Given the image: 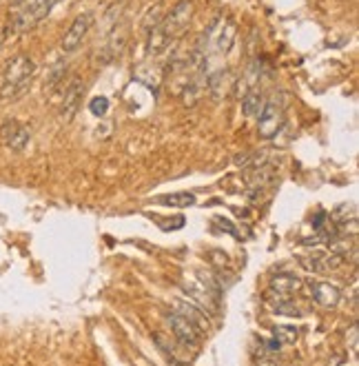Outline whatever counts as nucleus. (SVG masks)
<instances>
[{
    "label": "nucleus",
    "mask_w": 359,
    "mask_h": 366,
    "mask_svg": "<svg viewBox=\"0 0 359 366\" xmlns=\"http://www.w3.org/2000/svg\"><path fill=\"white\" fill-rule=\"evenodd\" d=\"M36 76V62L27 54H16L9 58L0 76V100L16 102L31 89Z\"/></svg>",
    "instance_id": "obj_1"
},
{
    "label": "nucleus",
    "mask_w": 359,
    "mask_h": 366,
    "mask_svg": "<svg viewBox=\"0 0 359 366\" xmlns=\"http://www.w3.org/2000/svg\"><path fill=\"white\" fill-rule=\"evenodd\" d=\"M196 14V5L193 0H180V3L166 14L158 24L156 29L166 38L169 43H175L177 38H182L189 27H191V20H193Z\"/></svg>",
    "instance_id": "obj_2"
},
{
    "label": "nucleus",
    "mask_w": 359,
    "mask_h": 366,
    "mask_svg": "<svg viewBox=\"0 0 359 366\" xmlns=\"http://www.w3.org/2000/svg\"><path fill=\"white\" fill-rule=\"evenodd\" d=\"M284 127V98L273 96L264 102V109L258 115V136L262 140H273Z\"/></svg>",
    "instance_id": "obj_3"
},
{
    "label": "nucleus",
    "mask_w": 359,
    "mask_h": 366,
    "mask_svg": "<svg viewBox=\"0 0 359 366\" xmlns=\"http://www.w3.org/2000/svg\"><path fill=\"white\" fill-rule=\"evenodd\" d=\"M94 22H96L94 11H82L80 16H75V20L69 24V29L65 31V36H62V41H60L62 54H73L75 49H80L87 34L91 31Z\"/></svg>",
    "instance_id": "obj_4"
},
{
    "label": "nucleus",
    "mask_w": 359,
    "mask_h": 366,
    "mask_svg": "<svg viewBox=\"0 0 359 366\" xmlns=\"http://www.w3.org/2000/svg\"><path fill=\"white\" fill-rule=\"evenodd\" d=\"M166 322H169V329L171 333L175 335V339L182 346H191V349H196L200 344V339H202V331L198 329V326L191 324L186 318H182L180 313H171L169 318H166Z\"/></svg>",
    "instance_id": "obj_5"
},
{
    "label": "nucleus",
    "mask_w": 359,
    "mask_h": 366,
    "mask_svg": "<svg viewBox=\"0 0 359 366\" xmlns=\"http://www.w3.org/2000/svg\"><path fill=\"white\" fill-rule=\"evenodd\" d=\"M29 138H31L29 127L18 122V120H5L3 125H0V140H3L9 149L22 151L29 145Z\"/></svg>",
    "instance_id": "obj_6"
},
{
    "label": "nucleus",
    "mask_w": 359,
    "mask_h": 366,
    "mask_svg": "<svg viewBox=\"0 0 359 366\" xmlns=\"http://www.w3.org/2000/svg\"><path fill=\"white\" fill-rule=\"evenodd\" d=\"M235 89V76L230 69H217L207 73V91L213 100H224L233 94Z\"/></svg>",
    "instance_id": "obj_7"
},
{
    "label": "nucleus",
    "mask_w": 359,
    "mask_h": 366,
    "mask_svg": "<svg viewBox=\"0 0 359 366\" xmlns=\"http://www.w3.org/2000/svg\"><path fill=\"white\" fill-rule=\"evenodd\" d=\"M302 289V280L293 273H277V276L271 278V284H268V295L277 300H291L295 293Z\"/></svg>",
    "instance_id": "obj_8"
},
{
    "label": "nucleus",
    "mask_w": 359,
    "mask_h": 366,
    "mask_svg": "<svg viewBox=\"0 0 359 366\" xmlns=\"http://www.w3.org/2000/svg\"><path fill=\"white\" fill-rule=\"evenodd\" d=\"M300 262L304 269H309L311 273H328V271H335L339 269L346 260L344 255H337V253H311V255H304L300 258Z\"/></svg>",
    "instance_id": "obj_9"
},
{
    "label": "nucleus",
    "mask_w": 359,
    "mask_h": 366,
    "mask_svg": "<svg viewBox=\"0 0 359 366\" xmlns=\"http://www.w3.org/2000/svg\"><path fill=\"white\" fill-rule=\"evenodd\" d=\"M309 289H311V295L313 300L324 309H335L342 300V291L337 289L335 284L330 282H309Z\"/></svg>",
    "instance_id": "obj_10"
},
{
    "label": "nucleus",
    "mask_w": 359,
    "mask_h": 366,
    "mask_svg": "<svg viewBox=\"0 0 359 366\" xmlns=\"http://www.w3.org/2000/svg\"><path fill=\"white\" fill-rule=\"evenodd\" d=\"M235 36H237V22L233 16H226L222 18L220 27H217V38H215V49L220 54H228L230 47L235 43Z\"/></svg>",
    "instance_id": "obj_11"
},
{
    "label": "nucleus",
    "mask_w": 359,
    "mask_h": 366,
    "mask_svg": "<svg viewBox=\"0 0 359 366\" xmlns=\"http://www.w3.org/2000/svg\"><path fill=\"white\" fill-rule=\"evenodd\" d=\"M204 96H207V76H198V73L184 85L182 94H180L184 107H196Z\"/></svg>",
    "instance_id": "obj_12"
},
{
    "label": "nucleus",
    "mask_w": 359,
    "mask_h": 366,
    "mask_svg": "<svg viewBox=\"0 0 359 366\" xmlns=\"http://www.w3.org/2000/svg\"><path fill=\"white\" fill-rule=\"evenodd\" d=\"M82 91H85V85L73 78L69 87L65 89V100H62V118H65V120H73V115L78 113Z\"/></svg>",
    "instance_id": "obj_13"
},
{
    "label": "nucleus",
    "mask_w": 359,
    "mask_h": 366,
    "mask_svg": "<svg viewBox=\"0 0 359 366\" xmlns=\"http://www.w3.org/2000/svg\"><path fill=\"white\" fill-rule=\"evenodd\" d=\"M175 307H177L175 313H180V316L186 318L193 326H198L202 333L209 331V320H207V316H204L202 309H198L196 304H189V302H175Z\"/></svg>",
    "instance_id": "obj_14"
},
{
    "label": "nucleus",
    "mask_w": 359,
    "mask_h": 366,
    "mask_svg": "<svg viewBox=\"0 0 359 366\" xmlns=\"http://www.w3.org/2000/svg\"><path fill=\"white\" fill-rule=\"evenodd\" d=\"M264 102H266V96L262 94L260 89H251L247 91V96L242 98V113L247 118H258L260 111L264 109Z\"/></svg>",
    "instance_id": "obj_15"
},
{
    "label": "nucleus",
    "mask_w": 359,
    "mask_h": 366,
    "mask_svg": "<svg viewBox=\"0 0 359 366\" xmlns=\"http://www.w3.org/2000/svg\"><path fill=\"white\" fill-rule=\"evenodd\" d=\"M300 337V331L298 326H291V324H277L273 326V339L279 344V346H288V344H295Z\"/></svg>",
    "instance_id": "obj_16"
},
{
    "label": "nucleus",
    "mask_w": 359,
    "mask_h": 366,
    "mask_svg": "<svg viewBox=\"0 0 359 366\" xmlns=\"http://www.w3.org/2000/svg\"><path fill=\"white\" fill-rule=\"evenodd\" d=\"M156 202L164 204V206H193L196 204V195L186 193V191H180V193L160 195V198H156Z\"/></svg>",
    "instance_id": "obj_17"
},
{
    "label": "nucleus",
    "mask_w": 359,
    "mask_h": 366,
    "mask_svg": "<svg viewBox=\"0 0 359 366\" xmlns=\"http://www.w3.org/2000/svg\"><path fill=\"white\" fill-rule=\"evenodd\" d=\"M65 73H67V62L54 64V67H51V71H49V78H47V87L49 89H56L60 85L62 78H65Z\"/></svg>",
    "instance_id": "obj_18"
},
{
    "label": "nucleus",
    "mask_w": 359,
    "mask_h": 366,
    "mask_svg": "<svg viewBox=\"0 0 359 366\" xmlns=\"http://www.w3.org/2000/svg\"><path fill=\"white\" fill-rule=\"evenodd\" d=\"M89 111H91L96 118L107 115V111H109V100H107L105 96H96L91 102H89Z\"/></svg>",
    "instance_id": "obj_19"
},
{
    "label": "nucleus",
    "mask_w": 359,
    "mask_h": 366,
    "mask_svg": "<svg viewBox=\"0 0 359 366\" xmlns=\"http://www.w3.org/2000/svg\"><path fill=\"white\" fill-rule=\"evenodd\" d=\"M38 3H43V0H11V9H9V14H16V11H22V9H27V7H34Z\"/></svg>",
    "instance_id": "obj_20"
},
{
    "label": "nucleus",
    "mask_w": 359,
    "mask_h": 366,
    "mask_svg": "<svg viewBox=\"0 0 359 366\" xmlns=\"http://www.w3.org/2000/svg\"><path fill=\"white\" fill-rule=\"evenodd\" d=\"M215 220H217V225H220V227H222L224 231H228L230 235H237L235 227H233V225H230V222H228V220H224V218H215Z\"/></svg>",
    "instance_id": "obj_21"
},
{
    "label": "nucleus",
    "mask_w": 359,
    "mask_h": 366,
    "mask_svg": "<svg viewBox=\"0 0 359 366\" xmlns=\"http://www.w3.org/2000/svg\"><path fill=\"white\" fill-rule=\"evenodd\" d=\"M211 260H213L215 265H226V262H228L226 253H222V251H213V253H211Z\"/></svg>",
    "instance_id": "obj_22"
},
{
    "label": "nucleus",
    "mask_w": 359,
    "mask_h": 366,
    "mask_svg": "<svg viewBox=\"0 0 359 366\" xmlns=\"http://www.w3.org/2000/svg\"><path fill=\"white\" fill-rule=\"evenodd\" d=\"M351 346H353V351H357V326H353V331H351Z\"/></svg>",
    "instance_id": "obj_23"
},
{
    "label": "nucleus",
    "mask_w": 359,
    "mask_h": 366,
    "mask_svg": "<svg viewBox=\"0 0 359 366\" xmlns=\"http://www.w3.org/2000/svg\"><path fill=\"white\" fill-rule=\"evenodd\" d=\"M60 3V0H51V5H58Z\"/></svg>",
    "instance_id": "obj_24"
}]
</instances>
